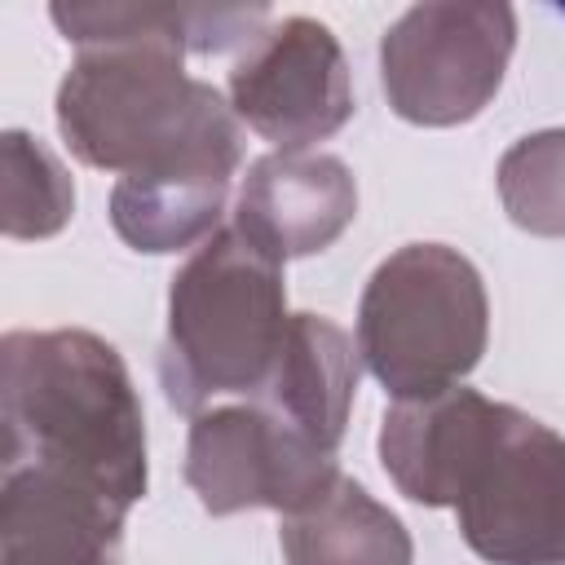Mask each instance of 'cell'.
<instances>
[{
    "label": "cell",
    "mask_w": 565,
    "mask_h": 565,
    "mask_svg": "<svg viewBox=\"0 0 565 565\" xmlns=\"http://www.w3.org/2000/svg\"><path fill=\"white\" fill-rule=\"evenodd\" d=\"M287 278L234 221L221 225L168 287V331L159 344V388L181 415L221 397H260L287 340Z\"/></svg>",
    "instance_id": "3957f363"
},
{
    "label": "cell",
    "mask_w": 565,
    "mask_h": 565,
    "mask_svg": "<svg viewBox=\"0 0 565 565\" xmlns=\"http://www.w3.org/2000/svg\"><path fill=\"white\" fill-rule=\"evenodd\" d=\"M49 18L75 49L119 44V40H163L185 53L212 57L247 49L265 26V4H53Z\"/></svg>",
    "instance_id": "7c38bea8"
},
{
    "label": "cell",
    "mask_w": 565,
    "mask_h": 565,
    "mask_svg": "<svg viewBox=\"0 0 565 565\" xmlns=\"http://www.w3.org/2000/svg\"><path fill=\"white\" fill-rule=\"evenodd\" d=\"M225 97L238 124L274 150H309L335 137L358 110L344 49L309 13L278 18L247 44L230 66Z\"/></svg>",
    "instance_id": "ba28073f"
},
{
    "label": "cell",
    "mask_w": 565,
    "mask_h": 565,
    "mask_svg": "<svg viewBox=\"0 0 565 565\" xmlns=\"http://www.w3.org/2000/svg\"><path fill=\"white\" fill-rule=\"evenodd\" d=\"M353 340L393 402L463 384L490 344V296L477 265L446 243L397 247L362 287Z\"/></svg>",
    "instance_id": "277c9868"
},
{
    "label": "cell",
    "mask_w": 565,
    "mask_h": 565,
    "mask_svg": "<svg viewBox=\"0 0 565 565\" xmlns=\"http://www.w3.org/2000/svg\"><path fill=\"white\" fill-rule=\"evenodd\" d=\"M287 565H415V543L362 481L335 477L313 503L278 525Z\"/></svg>",
    "instance_id": "4fadbf2b"
},
{
    "label": "cell",
    "mask_w": 565,
    "mask_h": 565,
    "mask_svg": "<svg viewBox=\"0 0 565 565\" xmlns=\"http://www.w3.org/2000/svg\"><path fill=\"white\" fill-rule=\"evenodd\" d=\"M358 216V181L322 150L260 154L238 190L234 225L278 265L327 252Z\"/></svg>",
    "instance_id": "9c48e42d"
},
{
    "label": "cell",
    "mask_w": 565,
    "mask_h": 565,
    "mask_svg": "<svg viewBox=\"0 0 565 565\" xmlns=\"http://www.w3.org/2000/svg\"><path fill=\"white\" fill-rule=\"evenodd\" d=\"M516 9L499 0H433L397 13L380 40V88L397 119L455 128L503 88Z\"/></svg>",
    "instance_id": "8992f818"
},
{
    "label": "cell",
    "mask_w": 565,
    "mask_h": 565,
    "mask_svg": "<svg viewBox=\"0 0 565 565\" xmlns=\"http://www.w3.org/2000/svg\"><path fill=\"white\" fill-rule=\"evenodd\" d=\"M446 508L486 565H565V437L490 397Z\"/></svg>",
    "instance_id": "5b68a950"
},
{
    "label": "cell",
    "mask_w": 565,
    "mask_h": 565,
    "mask_svg": "<svg viewBox=\"0 0 565 565\" xmlns=\"http://www.w3.org/2000/svg\"><path fill=\"white\" fill-rule=\"evenodd\" d=\"M358 340L344 327H335L322 313H291L274 375L252 402H265L287 424H296L300 433L340 455L349 411L358 397Z\"/></svg>",
    "instance_id": "8fae6325"
},
{
    "label": "cell",
    "mask_w": 565,
    "mask_h": 565,
    "mask_svg": "<svg viewBox=\"0 0 565 565\" xmlns=\"http://www.w3.org/2000/svg\"><path fill=\"white\" fill-rule=\"evenodd\" d=\"M53 115L66 150L119 181H230L243 163L230 97L190 75L185 49L163 40L79 49Z\"/></svg>",
    "instance_id": "7a4b0ae2"
},
{
    "label": "cell",
    "mask_w": 565,
    "mask_h": 565,
    "mask_svg": "<svg viewBox=\"0 0 565 565\" xmlns=\"http://www.w3.org/2000/svg\"><path fill=\"white\" fill-rule=\"evenodd\" d=\"M230 181H115L110 225L146 256L190 252L221 230Z\"/></svg>",
    "instance_id": "5bb4252c"
},
{
    "label": "cell",
    "mask_w": 565,
    "mask_h": 565,
    "mask_svg": "<svg viewBox=\"0 0 565 565\" xmlns=\"http://www.w3.org/2000/svg\"><path fill=\"white\" fill-rule=\"evenodd\" d=\"M0 230L4 238H53L75 216L66 163L26 128L0 137Z\"/></svg>",
    "instance_id": "9a60e30c"
},
{
    "label": "cell",
    "mask_w": 565,
    "mask_h": 565,
    "mask_svg": "<svg viewBox=\"0 0 565 565\" xmlns=\"http://www.w3.org/2000/svg\"><path fill=\"white\" fill-rule=\"evenodd\" d=\"M124 512L35 468H4L0 565H124Z\"/></svg>",
    "instance_id": "30bf717a"
},
{
    "label": "cell",
    "mask_w": 565,
    "mask_h": 565,
    "mask_svg": "<svg viewBox=\"0 0 565 565\" xmlns=\"http://www.w3.org/2000/svg\"><path fill=\"white\" fill-rule=\"evenodd\" d=\"M335 459V450L287 424L265 402H216L190 424L185 486L212 516L252 508L287 516L313 503L340 477Z\"/></svg>",
    "instance_id": "52a82bcc"
},
{
    "label": "cell",
    "mask_w": 565,
    "mask_h": 565,
    "mask_svg": "<svg viewBox=\"0 0 565 565\" xmlns=\"http://www.w3.org/2000/svg\"><path fill=\"white\" fill-rule=\"evenodd\" d=\"M4 468L49 472L124 516L146 499V411L128 362L84 327L0 340Z\"/></svg>",
    "instance_id": "6da1fadb"
},
{
    "label": "cell",
    "mask_w": 565,
    "mask_h": 565,
    "mask_svg": "<svg viewBox=\"0 0 565 565\" xmlns=\"http://www.w3.org/2000/svg\"><path fill=\"white\" fill-rule=\"evenodd\" d=\"M499 199L516 230L565 238V128H539L499 159Z\"/></svg>",
    "instance_id": "2e32d148"
}]
</instances>
